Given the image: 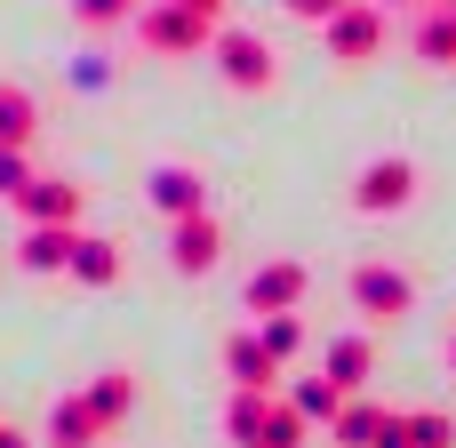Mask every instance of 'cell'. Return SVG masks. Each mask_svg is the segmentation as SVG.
<instances>
[{"instance_id": "obj_21", "label": "cell", "mask_w": 456, "mask_h": 448, "mask_svg": "<svg viewBox=\"0 0 456 448\" xmlns=\"http://www.w3.org/2000/svg\"><path fill=\"white\" fill-rule=\"evenodd\" d=\"M72 8H80V16H88V24H112V16H120V8H128V0H72Z\"/></svg>"}, {"instance_id": "obj_16", "label": "cell", "mask_w": 456, "mask_h": 448, "mask_svg": "<svg viewBox=\"0 0 456 448\" xmlns=\"http://www.w3.org/2000/svg\"><path fill=\"white\" fill-rule=\"evenodd\" d=\"M88 409H96V425H112V417L128 409V377H104V385L88 393Z\"/></svg>"}, {"instance_id": "obj_10", "label": "cell", "mask_w": 456, "mask_h": 448, "mask_svg": "<svg viewBox=\"0 0 456 448\" xmlns=\"http://www.w3.org/2000/svg\"><path fill=\"white\" fill-rule=\"evenodd\" d=\"M72 248H80L72 224H40V232L24 240V265H32V273H56V265H72Z\"/></svg>"}, {"instance_id": "obj_3", "label": "cell", "mask_w": 456, "mask_h": 448, "mask_svg": "<svg viewBox=\"0 0 456 448\" xmlns=\"http://www.w3.org/2000/svg\"><path fill=\"white\" fill-rule=\"evenodd\" d=\"M329 40H337V56H353V64H361V56L385 40V16L353 0V8H337V16H329Z\"/></svg>"}, {"instance_id": "obj_5", "label": "cell", "mask_w": 456, "mask_h": 448, "mask_svg": "<svg viewBox=\"0 0 456 448\" xmlns=\"http://www.w3.org/2000/svg\"><path fill=\"white\" fill-rule=\"evenodd\" d=\"M353 297H361V313H369V321L409 313V281H401V273H361V281H353Z\"/></svg>"}, {"instance_id": "obj_18", "label": "cell", "mask_w": 456, "mask_h": 448, "mask_svg": "<svg viewBox=\"0 0 456 448\" xmlns=\"http://www.w3.org/2000/svg\"><path fill=\"white\" fill-rule=\"evenodd\" d=\"M24 184H32V176H24V152H0V192H8V200H16V192H24Z\"/></svg>"}, {"instance_id": "obj_11", "label": "cell", "mask_w": 456, "mask_h": 448, "mask_svg": "<svg viewBox=\"0 0 456 448\" xmlns=\"http://www.w3.org/2000/svg\"><path fill=\"white\" fill-rule=\"evenodd\" d=\"M176 265H184V273H208V265H216V224H208V216H184V224H176Z\"/></svg>"}, {"instance_id": "obj_1", "label": "cell", "mask_w": 456, "mask_h": 448, "mask_svg": "<svg viewBox=\"0 0 456 448\" xmlns=\"http://www.w3.org/2000/svg\"><path fill=\"white\" fill-rule=\"evenodd\" d=\"M216 56H224V80H232V88H265V80H273V48L248 40V32H224Z\"/></svg>"}, {"instance_id": "obj_13", "label": "cell", "mask_w": 456, "mask_h": 448, "mask_svg": "<svg viewBox=\"0 0 456 448\" xmlns=\"http://www.w3.org/2000/svg\"><path fill=\"white\" fill-rule=\"evenodd\" d=\"M417 56H433V64H449V56H456V8H441V16L417 24Z\"/></svg>"}, {"instance_id": "obj_22", "label": "cell", "mask_w": 456, "mask_h": 448, "mask_svg": "<svg viewBox=\"0 0 456 448\" xmlns=\"http://www.w3.org/2000/svg\"><path fill=\"white\" fill-rule=\"evenodd\" d=\"M176 8H192L200 24H216V8H224V0H176Z\"/></svg>"}, {"instance_id": "obj_17", "label": "cell", "mask_w": 456, "mask_h": 448, "mask_svg": "<svg viewBox=\"0 0 456 448\" xmlns=\"http://www.w3.org/2000/svg\"><path fill=\"white\" fill-rule=\"evenodd\" d=\"M361 369H369V345H337V353H329V377H345V385H353Z\"/></svg>"}, {"instance_id": "obj_15", "label": "cell", "mask_w": 456, "mask_h": 448, "mask_svg": "<svg viewBox=\"0 0 456 448\" xmlns=\"http://www.w3.org/2000/svg\"><path fill=\"white\" fill-rule=\"evenodd\" d=\"M56 441H64V448H88V441H96V409L64 401V409H56Z\"/></svg>"}, {"instance_id": "obj_4", "label": "cell", "mask_w": 456, "mask_h": 448, "mask_svg": "<svg viewBox=\"0 0 456 448\" xmlns=\"http://www.w3.org/2000/svg\"><path fill=\"white\" fill-rule=\"evenodd\" d=\"M200 32H208V24H200L192 8H176V0L144 16V40H152V48H200Z\"/></svg>"}, {"instance_id": "obj_20", "label": "cell", "mask_w": 456, "mask_h": 448, "mask_svg": "<svg viewBox=\"0 0 456 448\" xmlns=\"http://www.w3.org/2000/svg\"><path fill=\"white\" fill-rule=\"evenodd\" d=\"M409 433H417V448H449V425H441V417H417Z\"/></svg>"}, {"instance_id": "obj_2", "label": "cell", "mask_w": 456, "mask_h": 448, "mask_svg": "<svg viewBox=\"0 0 456 448\" xmlns=\"http://www.w3.org/2000/svg\"><path fill=\"white\" fill-rule=\"evenodd\" d=\"M409 200H417V168H409V160H377V168L361 176V208L385 216V208H409Z\"/></svg>"}, {"instance_id": "obj_23", "label": "cell", "mask_w": 456, "mask_h": 448, "mask_svg": "<svg viewBox=\"0 0 456 448\" xmlns=\"http://www.w3.org/2000/svg\"><path fill=\"white\" fill-rule=\"evenodd\" d=\"M0 448H24V433H8V425H0Z\"/></svg>"}, {"instance_id": "obj_7", "label": "cell", "mask_w": 456, "mask_h": 448, "mask_svg": "<svg viewBox=\"0 0 456 448\" xmlns=\"http://www.w3.org/2000/svg\"><path fill=\"white\" fill-rule=\"evenodd\" d=\"M297 297H305V273H297V265H273V273L248 281V305H256V313H289Z\"/></svg>"}, {"instance_id": "obj_24", "label": "cell", "mask_w": 456, "mask_h": 448, "mask_svg": "<svg viewBox=\"0 0 456 448\" xmlns=\"http://www.w3.org/2000/svg\"><path fill=\"white\" fill-rule=\"evenodd\" d=\"M449 361H456V353H449Z\"/></svg>"}, {"instance_id": "obj_14", "label": "cell", "mask_w": 456, "mask_h": 448, "mask_svg": "<svg viewBox=\"0 0 456 448\" xmlns=\"http://www.w3.org/2000/svg\"><path fill=\"white\" fill-rule=\"evenodd\" d=\"M72 273H80V281H112V273H120L112 240H80V248H72Z\"/></svg>"}, {"instance_id": "obj_8", "label": "cell", "mask_w": 456, "mask_h": 448, "mask_svg": "<svg viewBox=\"0 0 456 448\" xmlns=\"http://www.w3.org/2000/svg\"><path fill=\"white\" fill-rule=\"evenodd\" d=\"M273 361H281V353H273L265 337H240V345H232V377H240V393H273V377H281Z\"/></svg>"}, {"instance_id": "obj_9", "label": "cell", "mask_w": 456, "mask_h": 448, "mask_svg": "<svg viewBox=\"0 0 456 448\" xmlns=\"http://www.w3.org/2000/svg\"><path fill=\"white\" fill-rule=\"evenodd\" d=\"M32 128H40V104H32L24 88H0V152H24Z\"/></svg>"}, {"instance_id": "obj_6", "label": "cell", "mask_w": 456, "mask_h": 448, "mask_svg": "<svg viewBox=\"0 0 456 448\" xmlns=\"http://www.w3.org/2000/svg\"><path fill=\"white\" fill-rule=\"evenodd\" d=\"M16 200H24L32 224H72V216H80V192H72V184H24Z\"/></svg>"}, {"instance_id": "obj_19", "label": "cell", "mask_w": 456, "mask_h": 448, "mask_svg": "<svg viewBox=\"0 0 456 448\" xmlns=\"http://www.w3.org/2000/svg\"><path fill=\"white\" fill-rule=\"evenodd\" d=\"M289 8H297L305 24H329V16H337V8H353V0H289Z\"/></svg>"}, {"instance_id": "obj_12", "label": "cell", "mask_w": 456, "mask_h": 448, "mask_svg": "<svg viewBox=\"0 0 456 448\" xmlns=\"http://www.w3.org/2000/svg\"><path fill=\"white\" fill-rule=\"evenodd\" d=\"M152 192H160V208H176V216H200V176H184V168H160V176H152Z\"/></svg>"}]
</instances>
